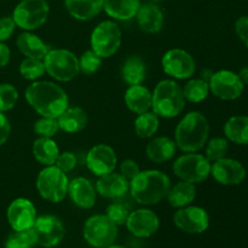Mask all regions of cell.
Segmentation results:
<instances>
[{
  "instance_id": "cell-1",
  "label": "cell",
  "mask_w": 248,
  "mask_h": 248,
  "mask_svg": "<svg viewBox=\"0 0 248 248\" xmlns=\"http://www.w3.org/2000/svg\"><path fill=\"white\" fill-rule=\"evenodd\" d=\"M26 101L40 116L57 119L69 107L67 92L52 81H33L24 92Z\"/></svg>"
},
{
  "instance_id": "cell-2",
  "label": "cell",
  "mask_w": 248,
  "mask_h": 248,
  "mask_svg": "<svg viewBox=\"0 0 248 248\" xmlns=\"http://www.w3.org/2000/svg\"><path fill=\"white\" fill-rule=\"evenodd\" d=\"M170 188L171 181L166 173L159 170H145L130 181L128 191L137 203L152 206L166 198Z\"/></svg>"
},
{
  "instance_id": "cell-3",
  "label": "cell",
  "mask_w": 248,
  "mask_h": 248,
  "mask_svg": "<svg viewBox=\"0 0 248 248\" xmlns=\"http://www.w3.org/2000/svg\"><path fill=\"white\" fill-rule=\"evenodd\" d=\"M210 136V124L200 111H190L182 118L174 131V142L184 153H196L206 145Z\"/></svg>"
},
{
  "instance_id": "cell-4",
  "label": "cell",
  "mask_w": 248,
  "mask_h": 248,
  "mask_svg": "<svg viewBox=\"0 0 248 248\" xmlns=\"http://www.w3.org/2000/svg\"><path fill=\"white\" fill-rule=\"evenodd\" d=\"M186 102L181 85L165 79L157 82L153 91L152 109L159 118L173 119L183 111Z\"/></svg>"
},
{
  "instance_id": "cell-5",
  "label": "cell",
  "mask_w": 248,
  "mask_h": 248,
  "mask_svg": "<svg viewBox=\"0 0 248 248\" xmlns=\"http://www.w3.org/2000/svg\"><path fill=\"white\" fill-rule=\"evenodd\" d=\"M69 179L67 173L61 171L56 165L45 166L36 177L35 186L39 195L44 200L52 203H58L68 195Z\"/></svg>"
},
{
  "instance_id": "cell-6",
  "label": "cell",
  "mask_w": 248,
  "mask_h": 248,
  "mask_svg": "<svg viewBox=\"0 0 248 248\" xmlns=\"http://www.w3.org/2000/svg\"><path fill=\"white\" fill-rule=\"evenodd\" d=\"M43 61L45 72L56 81H72L80 73L79 58L65 48L50 50Z\"/></svg>"
},
{
  "instance_id": "cell-7",
  "label": "cell",
  "mask_w": 248,
  "mask_h": 248,
  "mask_svg": "<svg viewBox=\"0 0 248 248\" xmlns=\"http://www.w3.org/2000/svg\"><path fill=\"white\" fill-rule=\"evenodd\" d=\"M50 15V5L46 0H21L12 12L16 27L33 31L46 23Z\"/></svg>"
},
{
  "instance_id": "cell-8",
  "label": "cell",
  "mask_w": 248,
  "mask_h": 248,
  "mask_svg": "<svg viewBox=\"0 0 248 248\" xmlns=\"http://www.w3.org/2000/svg\"><path fill=\"white\" fill-rule=\"evenodd\" d=\"M121 43L123 33L114 21H103L97 24L90 38L91 50L102 58H109L115 55Z\"/></svg>"
},
{
  "instance_id": "cell-9",
  "label": "cell",
  "mask_w": 248,
  "mask_h": 248,
  "mask_svg": "<svg viewBox=\"0 0 248 248\" xmlns=\"http://www.w3.org/2000/svg\"><path fill=\"white\" fill-rule=\"evenodd\" d=\"M173 173L181 181L198 184L202 183L211 176V162L205 155L186 153L173 162Z\"/></svg>"
},
{
  "instance_id": "cell-10",
  "label": "cell",
  "mask_w": 248,
  "mask_h": 248,
  "mask_svg": "<svg viewBox=\"0 0 248 248\" xmlns=\"http://www.w3.org/2000/svg\"><path fill=\"white\" fill-rule=\"evenodd\" d=\"M82 236L90 246L106 248L115 242L118 225L114 224L106 215H94L85 222Z\"/></svg>"
},
{
  "instance_id": "cell-11",
  "label": "cell",
  "mask_w": 248,
  "mask_h": 248,
  "mask_svg": "<svg viewBox=\"0 0 248 248\" xmlns=\"http://www.w3.org/2000/svg\"><path fill=\"white\" fill-rule=\"evenodd\" d=\"M31 230L35 236L36 245L45 248H52L60 245L65 235V228L62 220L52 215L36 217Z\"/></svg>"
},
{
  "instance_id": "cell-12",
  "label": "cell",
  "mask_w": 248,
  "mask_h": 248,
  "mask_svg": "<svg viewBox=\"0 0 248 248\" xmlns=\"http://www.w3.org/2000/svg\"><path fill=\"white\" fill-rule=\"evenodd\" d=\"M165 74L177 80L190 79L196 70V63L193 56L182 48H171L161 60Z\"/></svg>"
},
{
  "instance_id": "cell-13",
  "label": "cell",
  "mask_w": 248,
  "mask_h": 248,
  "mask_svg": "<svg viewBox=\"0 0 248 248\" xmlns=\"http://www.w3.org/2000/svg\"><path fill=\"white\" fill-rule=\"evenodd\" d=\"M208 85L210 92L223 101H235L241 96L245 89L239 75L227 69L213 73Z\"/></svg>"
},
{
  "instance_id": "cell-14",
  "label": "cell",
  "mask_w": 248,
  "mask_h": 248,
  "mask_svg": "<svg viewBox=\"0 0 248 248\" xmlns=\"http://www.w3.org/2000/svg\"><path fill=\"white\" fill-rule=\"evenodd\" d=\"M173 222L182 232L188 234H201L210 227V216L202 207L189 205L177 208Z\"/></svg>"
},
{
  "instance_id": "cell-15",
  "label": "cell",
  "mask_w": 248,
  "mask_h": 248,
  "mask_svg": "<svg viewBox=\"0 0 248 248\" xmlns=\"http://www.w3.org/2000/svg\"><path fill=\"white\" fill-rule=\"evenodd\" d=\"M86 167L92 174L97 177H102L114 172L118 165V156L116 153L110 145L97 144L92 147L86 154Z\"/></svg>"
},
{
  "instance_id": "cell-16",
  "label": "cell",
  "mask_w": 248,
  "mask_h": 248,
  "mask_svg": "<svg viewBox=\"0 0 248 248\" xmlns=\"http://www.w3.org/2000/svg\"><path fill=\"white\" fill-rule=\"evenodd\" d=\"M246 169L240 161L223 157L211 165V176L222 186H239L246 178Z\"/></svg>"
},
{
  "instance_id": "cell-17",
  "label": "cell",
  "mask_w": 248,
  "mask_h": 248,
  "mask_svg": "<svg viewBox=\"0 0 248 248\" xmlns=\"http://www.w3.org/2000/svg\"><path fill=\"white\" fill-rule=\"evenodd\" d=\"M7 222L14 230H27L36 219V208L29 199H15L7 207Z\"/></svg>"
},
{
  "instance_id": "cell-18",
  "label": "cell",
  "mask_w": 248,
  "mask_h": 248,
  "mask_svg": "<svg viewBox=\"0 0 248 248\" xmlns=\"http://www.w3.org/2000/svg\"><path fill=\"white\" fill-rule=\"evenodd\" d=\"M125 225L136 237H150L159 230L160 219L154 211L149 208H138L130 212Z\"/></svg>"
},
{
  "instance_id": "cell-19",
  "label": "cell",
  "mask_w": 248,
  "mask_h": 248,
  "mask_svg": "<svg viewBox=\"0 0 248 248\" xmlns=\"http://www.w3.org/2000/svg\"><path fill=\"white\" fill-rule=\"evenodd\" d=\"M68 195H69L72 202L82 210L92 208L97 200L96 188L85 177H77V178L69 181Z\"/></svg>"
},
{
  "instance_id": "cell-20",
  "label": "cell",
  "mask_w": 248,
  "mask_h": 248,
  "mask_svg": "<svg viewBox=\"0 0 248 248\" xmlns=\"http://www.w3.org/2000/svg\"><path fill=\"white\" fill-rule=\"evenodd\" d=\"M94 188H96L97 194H99L102 198L119 199L128 193L130 181H127L121 173L110 172V173L98 177Z\"/></svg>"
},
{
  "instance_id": "cell-21",
  "label": "cell",
  "mask_w": 248,
  "mask_h": 248,
  "mask_svg": "<svg viewBox=\"0 0 248 248\" xmlns=\"http://www.w3.org/2000/svg\"><path fill=\"white\" fill-rule=\"evenodd\" d=\"M136 18L140 31L148 34H155L159 33L164 27L165 15L159 5L145 2L140 4Z\"/></svg>"
},
{
  "instance_id": "cell-22",
  "label": "cell",
  "mask_w": 248,
  "mask_h": 248,
  "mask_svg": "<svg viewBox=\"0 0 248 248\" xmlns=\"http://www.w3.org/2000/svg\"><path fill=\"white\" fill-rule=\"evenodd\" d=\"M124 99H125V104L128 110L137 114V115L149 111L152 109L153 93L149 91V89L143 86L142 84L128 86Z\"/></svg>"
},
{
  "instance_id": "cell-23",
  "label": "cell",
  "mask_w": 248,
  "mask_h": 248,
  "mask_svg": "<svg viewBox=\"0 0 248 248\" xmlns=\"http://www.w3.org/2000/svg\"><path fill=\"white\" fill-rule=\"evenodd\" d=\"M16 45L22 55L29 58H36V60H44V57L51 50L50 46L43 39L31 31H26L17 36Z\"/></svg>"
},
{
  "instance_id": "cell-24",
  "label": "cell",
  "mask_w": 248,
  "mask_h": 248,
  "mask_svg": "<svg viewBox=\"0 0 248 248\" xmlns=\"http://www.w3.org/2000/svg\"><path fill=\"white\" fill-rule=\"evenodd\" d=\"M177 150L176 142L169 137L153 138L145 148L147 157L154 164H164L174 156Z\"/></svg>"
},
{
  "instance_id": "cell-25",
  "label": "cell",
  "mask_w": 248,
  "mask_h": 248,
  "mask_svg": "<svg viewBox=\"0 0 248 248\" xmlns=\"http://www.w3.org/2000/svg\"><path fill=\"white\" fill-rule=\"evenodd\" d=\"M104 0H64L68 14L78 21H90L103 10Z\"/></svg>"
},
{
  "instance_id": "cell-26",
  "label": "cell",
  "mask_w": 248,
  "mask_h": 248,
  "mask_svg": "<svg viewBox=\"0 0 248 248\" xmlns=\"http://www.w3.org/2000/svg\"><path fill=\"white\" fill-rule=\"evenodd\" d=\"M60 130L67 133H78L84 130L89 123V115L80 107H68L57 118Z\"/></svg>"
},
{
  "instance_id": "cell-27",
  "label": "cell",
  "mask_w": 248,
  "mask_h": 248,
  "mask_svg": "<svg viewBox=\"0 0 248 248\" xmlns=\"http://www.w3.org/2000/svg\"><path fill=\"white\" fill-rule=\"evenodd\" d=\"M140 0H104L103 10L116 21H128L136 17Z\"/></svg>"
},
{
  "instance_id": "cell-28",
  "label": "cell",
  "mask_w": 248,
  "mask_h": 248,
  "mask_svg": "<svg viewBox=\"0 0 248 248\" xmlns=\"http://www.w3.org/2000/svg\"><path fill=\"white\" fill-rule=\"evenodd\" d=\"M196 198L195 184L181 181L172 186L167 193L166 199L170 206L174 208H182L191 205Z\"/></svg>"
},
{
  "instance_id": "cell-29",
  "label": "cell",
  "mask_w": 248,
  "mask_h": 248,
  "mask_svg": "<svg viewBox=\"0 0 248 248\" xmlns=\"http://www.w3.org/2000/svg\"><path fill=\"white\" fill-rule=\"evenodd\" d=\"M31 152H33L34 159L44 166L55 165L56 160L61 153L57 143L52 138L46 137L36 138L33 143Z\"/></svg>"
},
{
  "instance_id": "cell-30",
  "label": "cell",
  "mask_w": 248,
  "mask_h": 248,
  "mask_svg": "<svg viewBox=\"0 0 248 248\" xmlns=\"http://www.w3.org/2000/svg\"><path fill=\"white\" fill-rule=\"evenodd\" d=\"M147 64L140 56H130L121 67V78L128 85H140L147 77Z\"/></svg>"
},
{
  "instance_id": "cell-31",
  "label": "cell",
  "mask_w": 248,
  "mask_h": 248,
  "mask_svg": "<svg viewBox=\"0 0 248 248\" xmlns=\"http://www.w3.org/2000/svg\"><path fill=\"white\" fill-rule=\"evenodd\" d=\"M224 135L229 142L240 145L248 144V116H232L224 125Z\"/></svg>"
},
{
  "instance_id": "cell-32",
  "label": "cell",
  "mask_w": 248,
  "mask_h": 248,
  "mask_svg": "<svg viewBox=\"0 0 248 248\" xmlns=\"http://www.w3.org/2000/svg\"><path fill=\"white\" fill-rule=\"evenodd\" d=\"M133 126H135V132L138 137L142 140H148V138H152L159 130L160 118L153 110L145 111L137 115Z\"/></svg>"
},
{
  "instance_id": "cell-33",
  "label": "cell",
  "mask_w": 248,
  "mask_h": 248,
  "mask_svg": "<svg viewBox=\"0 0 248 248\" xmlns=\"http://www.w3.org/2000/svg\"><path fill=\"white\" fill-rule=\"evenodd\" d=\"M183 94L186 102L190 103H200L203 102L210 94V85L208 81L201 79H190L183 87Z\"/></svg>"
},
{
  "instance_id": "cell-34",
  "label": "cell",
  "mask_w": 248,
  "mask_h": 248,
  "mask_svg": "<svg viewBox=\"0 0 248 248\" xmlns=\"http://www.w3.org/2000/svg\"><path fill=\"white\" fill-rule=\"evenodd\" d=\"M45 65L43 60L26 57L19 64V74L29 81H36L45 74Z\"/></svg>"
},
{
  "instance_id": "cell-35",
  "label": "cell",
  "mask_w": 248,
  "mask_h": 248,
  "mask_svg": "<svg viewBox=\"0 0 248 248\" xmlns=\"http://www.w3.org/2000/svg\"><path fill=\"white\" fill-rule=\"evenodd\" d=\"M36 245L33 230H14L5 241V248H33Z\"/></svg>"
},
{
  "instance_id": "cell-36",
  "label": "cell",
  "mask_w": 248,
  "mask_h": 248,
  "mask_svg": "<svg viewBox=\"0 0 248 248\" xmlns=\"http://www.w3.org/2000/svg\"><path fill=\"white\" fill-rule=\"evenodd\" d=\"M229 150V140L223 137H215L206 143V155L208 161L215 162L227 156Z\"/></svg>"
},
{
  "instance_id": "cell-37",
  "label": "cell",
  "mask_w": 248,
  "mask_h": 248,
  "mask_svg": "<svg viewBox=\"0 0 248 248\" xmlns=\"http://www.w3.org/2000/svg\"><path fill=\"white\" fill-rule=\"evenodd\" d=\"M33 130L34 133L39 136V137L53 138L57 135L58 131H60V125H58L57 119L41 116L40 119H38L34 123Z\"/></svg>"
},
{
  "instance_id": "cell-38",
  "label": "cell",
  "mask_w": 248,
  "mask_h": 248,
  "mask_svg": "<svg viewBox=\"0 0 248 248\" xmlns=\"http://www.w3.org/2000/svg\"><path fill=\"white\" fill-rule=\"evenodd\" d=\"M18 101V91L11 84H0V111L5 113L15 108Z\"/></svg>"
},
{
  "instance_id": "cell-39",
  "label": "cell",
  "mask_w": 248,
  "mask_h": 248,
  "mask_svg": "<svg viewBox=\"0 0 248 248\" xmlns=\"http://www.w3.org/2000/svg\"><path fill=\"white\" fill-rule=\"evenodd\" d=\"M102 60L96 52L92 50H87L80 56L79 58V67L80 72L84 73L85 75H92L98 72V69L102 65Z\"/></svg>"
},
{
  "instance_id": "cell-40",
  "label": "cell",
  "mask_w": 248,
  "mask_h": 248,
  "mask_svg": "<svg viewBox=\"0 0 248 248\" xmlns=\"http://www.w3.org/2000/svg\"><path fill=\"white\" fill-rule=\"evenodd\" d=\"M106 216L114 223L115 225H125L128 216H130V210L126 205L120 202H114L107 207Z\"/></svg>"
},
{
  "instance_id": "cell-41",
  "label": "cell",
  "mask_w": 248,
  "mask_h": 248,
  "mask_svg": "<svg viewBox=\"0 0 248 248\" xmlns=\"http://www.w3.org/2000/svg\"><path fill=\"white\" fill-rule=\"evenodd\" d=\"M77 164H78V159L77 156H75L74 153L63 152V153H60L55 165L61 170V171L68 173V172L73 171V170L75 169Z\"/></svg>"
},
{
  "instance_id": "cell-42",
  "label": "cell",
  "mask_w": 248,
  "mask_h": 248,
  "mask_svg": "<svg viewBox=\"0 0 248 248\" xmlns=\"http://www.w3.org/2000/svg\"><path fill=\"white\" fill-rule=\"evenodd\" d=\"M120 173L125 177L127 181H132L136 176L140 172V165L132 159H125L120 162Z\"/></svg>"
},
{
  "instance_id": "cell-43",
  "label": "cell",
  "mask_w": 248,
  "mask_h": 248,
  "mask_svg": "<svg viewBox=\"0 0 248 248\" xmlns=\"http://www.w3.org/2000/svg\"><path fill=\"white\" fill-rule=\"evenodd\" d=\"M16 23L12 17H1L0 18V43L7 40L14 34Z\"/></svg>"
},
{
  "instance_id": "cell-44",
  "label": "cell",
  "mask_w": 248,
  "mask_h": 248,
  "mask_svg": "<svg viewBox=\"0 0 248 248\" xmlns=\"http://www.w3.org/2000/svg\"><path fill=\"white\" fill-rule=\"evenodd\" d=\"M235 31L240 40L248 47V16H241L236 19Z\"/></svg>"
},
{
  "instance_id": "cell-45",
  "label": "cell",
  "mask_w": 248,
  "mask_h": 248,
  "mask_svg": "<svg viewBox=\"0 0 248 248\" xmlns=\"http://www.w3.org/2000/svg\"><path fill=\"white\" fill-rule=\"evenodd\" d=\"M11 133V125H10V120L4 113L0 111V145L5 144L7 142Z\"/></svg>"
},
{
  "instance_id": "cell-46",
  "label": "cell",
  "mask_w": 248,
  "mask_h": 248,
  "mask_svg": "<svg viewBox=\"0 0 248 248\" xmlns=\"http://www.w3.org/2000/svg\"><path fill=\"white\" fill-rule=\"evenodd\" d=\"M11 58V51L9 46L5 45L4 43H0V68L6 67L7 63L10 62Z\"/></svg>"
},
{
  "instance_id": "cell-47",
  "label": "cell",
  "mask_w": 248,
  "mask_h": 248,
  "mask_svg": "<svg viewBox=\"0 0 248 248\" xmlns=\"http://www.w3.org/2000/svg\"><path fill=\"white\" fill-rule=\"evenodd\" d=\"M237 75H239V78H240V80H241L242 84L248 85V65L247 67L242 68Z\"/></svg>"
},
{
  "instance_id": "cell-48",
  "label": "cell",
  "mask_w": 248,
  "mask_h": 248,
  "mask_svg": "<svg viewBox=\"0 0 248 248\" xmlns=\"http://www.w3.org/2000/svg\"><path fill=\"white\" fill-rule=\"evenodd\" d=\"M106 248H125V247H123V246H118V245H110V246H108V247H106Z\"/></svg>"
}]
</instances>
